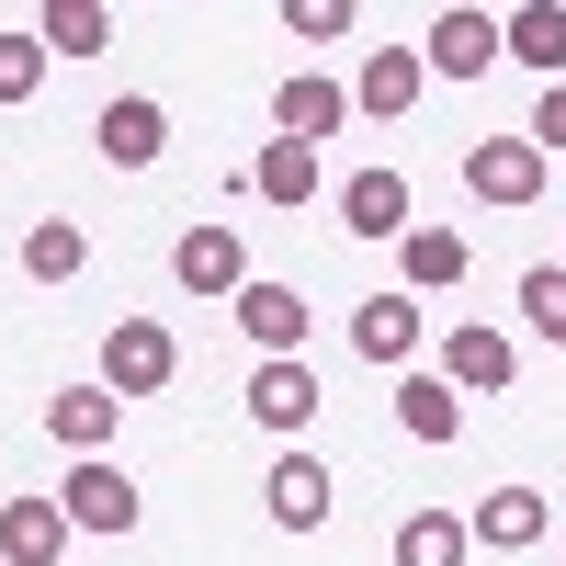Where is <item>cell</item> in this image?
<instances>
[{
    "instance_id": "cell-1",
    "label": "cell",
    "mask_w": 566,
    "mask_h": 566,
    "mask_svg": "<svg viewBox=\"0 0 566 566\" xmlns=\"http://www.w3.org/2000/svg\"><path fill=\"white\" fill-rule=\"evenodd\" d=\"M170 374H181V340H170L159 317H114L103 328V386L114 397H159Z\"/></svg>"
},
{
    "instance_id": "cell-2",
    "label": "cell",
    "mask_w": 566,
    "mask_h": 566,
    "mask_svg": "<svg viewBox=\"0 0 566 566\" xmlns=\"http://www.w3.org/2000/svg\"><path fill=\"white\" fill-rule=\"evenodd\" d=\"M464 193L476 205H544V148L533 136H476L464 148Z\"/></svg>"
},
{
    "instance_id": "cell-3",
    "label": "cell",
    "mask_w": 566,
    "mask_h": 566,
    "mask_svg": "<svg viewBox=\"0 0 566 566\" xmlns=\"http://www.w3.org/2000/svg\"><path fill=\"white\" fill-rule=\"evenodd\" d=\"M57 510H69V533H125V522H136V476H125V464H103V453H91V464H69Z\"/></svg>"
},
{
    "instance_id": "cell-4",
    "label": "cell",
    "mask_w": 566,
    "mask_h": 566,
    "mask_svg": "<svg viewBox=\"0 0 566 566\" xmlns=\"http://www.w3.org/2000/svg\"><path fill=\"white\" fill-rule=\"evenodd\" d=\"M170 272L193 283V295H250V250H239V227H181Z\"/></svg>"
},
{
    "instance_id": "cell-5",
    "label": "cell",
    "mask_w": 566,
    "mask_h": 566,
    "mask_svg": "<svg viewBox=\"0 0 566 566\" xmlns=\"http://www.w3.org/2000/svg\"><path fill=\"white\" fill-rule=\"evenodd\" d=\"M510 374H522V352H510L499 328H476V317H464L453 340H442V386H453V397H499Z\"/></svg>"
},
{
    "instance_id": "cell-6",
    "label": "cell",
    "mask_w": 566,
    "mask_h": 566,
    "mask_svg": "<svg viewBox=\"0 0 566 566\" xmlns=\"http://www.w3.org/2000/svg\"><path fill=\"white\" fill-rule=\"evenodd\" d=\"M91 148H103L114 170H148L170 148V114L148 103V91H125V103H103V125H91Z\"/></svg>"
},
{
    "instance_id": "cell-7",
    "label": "cell",
    "mask_w": 566,
    "mask_h": 566,
    "mask_svg": "<svg viewBox=\"0 0 566 566\" xmlns=\"http://www.w3.org/2000/svg\"><path fill=\"white\" fill-rule=\"evenodd\" d=\"M114 419H125V397L103 386V374H91V386H57V397H45V431H57V442H69L80 464L114 442Z\"/></svg>"
},
{
    "instance_id": "cell-8",
    "label": "cell",
    "mask_w": 566,
    "mask_h": 566,
    "mask_svg": "<svg viewBox=\"0 0 566 566\" xmlns=\"http://www.w3.org/2000/svg\"><path fill=\"white\" fill-rule=\"evenodd\" d=\"M239 328L261 340V363H306V295H295V283H250Z\"/></svg>"
},
{
    "instance_id": "cell-9",
    "label": "cell",
    "mask_w": 566,
    "mask_h": 566,
    "mask_svg": "<svg viewBox=\"0 0 566 566\" xmlns=\"http://www.w3.org/2000/svg\"><path fill=\"white\" fill-rule=\"evenodd\" d=\"M419 57H431L442 80H476V69H499V57H510V45H499V12H442Z\"/></svg>"
},
{
    "instance_id": "cell-10",
    "label": "cell",
    "mask_w": 566,
    "mask_h": 566,
    "mask_svg": "<svg viewBox=\"0 0 566 566\" xmlns=\"http://www.w3.org/2000/svg\"><path fill=\"white\" fill-rule=\"evenodd\" d=\"M419 91H431V57H419V45H374L363 80H352V103H363V114H408Z\"/></svg>"
},
{
    "instance_id": "cell-11",
    "label": "cell",
    "mask_w": 566,
    "mask_h": 566,
    "mask_svg": "<svg viewBox=\"0 0 566 566\" xmlns=\"http://www.w3.org/2000/svg\"><path fill=\"white\" fill-rule=\"evenodd\" d=\"M340 114H352V91H340V80H306V69H295V80L272 91V125L295 136V148H317V136H340Z\"/></svg>"
},
{
    "instance_id": "cell-12",
    "label": "cell",
    "mask_w": 566,
    "mask_h": 566,
    "mask_svg": "<svg viewBox=\"0 0 566 566\" xmlns=\"http://www.w3.org/2000/svg\"><path fill=\"white\" fill-rule=\"evenodd\" d=\"M0 555L12 566H57L69 555V510L57 499H0Z\"/></svg>"
},
{
    "instance_id": "cell-13",
    "label": "cell",
    "mask_w": 566,
    "mask_h": 566,
    "mask_svg": "<svg viewBox=\"0 0 566 566\" xmlns=\"http://www.w3.org/2000/svg\"><path fill=\"white\" fill-rule=\"evenodd\" d=\"M544 522H555V510H544L533 488H488L464 533H476V544H499V555H533V544H544Z\"/></svg>"
},
{
    "instance_id": "cell-14",
    "label": "cell",
    "mask_w": 566,
    "mask_h": 566,
    "mask_svg": "<svg viewBox=\"0 0 566 566\" xmlns=\"http://www.w3.org/2000/svg\"><path fill=\"white\" fill-rule=\"evenodd\" d=\"M340 216H352V239H408V181L397 170H352L340 181Z\"/></svg>"
},
{
    "instance_id": "cell-15",
    "label": "cell",
    "mask_w": 566,
    "mask_h": 566,
    "mask_svg": "<svg viewBox=\"0 0 566 566\" xmlns=\"http://www.w3.org/2000/svg\"><path fill=\"white\" fill-rule=\"evenodd\" d=\"M261 499H272V522H283V533H317V522H328V464H317V453H283Z\"/></svg>"
},
{
    "instance_id": "cell-16",
    "label": "cell",
    "mask_w": 566,
    "mask_h": 566,
    "mask_svg": "<svg viewBox=\"0 0 566 566\" xmlns=\"http://www.w3.org/2000/svg\"><path fill=\"white\" fill-rule=\"evenodd\" d=\"M250 419H261V431H306V419H317V374L306 363H261L250 374Z\"/></svg>"
},
{
    "instance_id": "cell-17",
    "label": "cell",
    "mask_w": 566,
    "mask_h": 566,
    "mask_svg": "<svg viewBox=\"0 0 566 566\" xmlns=\"http://www.w3.org/2000/svg\"><path fill=\"white\" fill-rule=\"evenodd\" d=\"M352 352H363L374 374H386V363H408V352H419V295H374V306L352 317Z\"/></svg>"
},
{
    "instance_id": "cell-18",
    "label": "cell",
    "mask_w": 566,
    "mask_h": 566,
    "mask_svg": "<svg viewBox=\"0 0 566 566\" xmlns=\"http://www.w3.org/2000/svg\"><path fill=\"white\" fill-rule=\"evenodd\" d=\"M499 45H510L522 69L566 80V0H533V12H510V23H499Z\"/></svg>"
},
{
    "instance_id": "cell-19",
    "label": "cell",
    "mask_w": 566,
    "mask_h": 566,
    "mask_svg": "<svg viewBox=\"0 0 566 566\" xmlns=\"http://www.w3.org/2000/svg\"><path fill=\"white\" fill-rule=\"evenodd\" d=\"M397 419H408V442H453L464 431V408H453L442 374H397Z\"/></svg>"
},
{
    "instance_id": "cell-20",
    "label": "cell",
    "mask_w": 566,
    "mask_h": 566,
    "mask_svg": "<svg viewBox=\"0 0 566 566\" xmlns=\"http://www.w3.org/2000/svg\"><path fill=\"white\" fill-rule=\"evenodd\" d=\"M250 193H261V205H306V193H317V148H295V136H272V148L250 159Z\"/></svg>"
},
{
    "instance_id": "cell-21",
    "label": "cell",
    "mask_w": 566,
    "mask_h": 566,
    "mask_svg": "<svg viewBox=\"0 0 566 566\" xmlns=\"http://www.w3.org/2000/svg\"><path fill=\"white\" fill-rule=\"evenodd\" d=\"M464 544H476V533H464L453 510H408V522H397V566H464Z\"/></svg>"
},
{
    "instance_id": "cell-22",
    "label": "cell",
    "mask_w": 566,
    "mask_h": 566,
    "mask_svg": "<svg viewBox=\"0 0 566 566\" xmlns=\"http://www.w3.org/2000/svg\"><path fill=\"white\" fill-rule=\"evenodd\" d=\"M34 45H45V57H91V45H114V12H103V0H57V12L34 23Z\"/></svg>"
},
{
    "instance_id": "cell-23",
    "label": "cell",
    "mask_w": 566,
    "mask_h": 566,
    "mask_svg": "<svg viewBox=\"0 0 566 566\" xmlns=\"http://www.w3.org/2000/svg\"><path fill=\"white\" fill-rule=\"evenodd\" d=\"M464 261H476V250H464L453 227H408V283H419V295H442V283H464Z\"/></svg>"
},
{
    "instance_id": "cell-24",
    "label": "cell",
    "mask_w": 566,
    "mask_h": 566,
    "mask_svg": "<svg viewBox=\"0 0 566 566\" xmlns=\"http://www.w3.org/2000/svg\"><path fill=\"white\" fill-rule=\"evenodd\" d=\"M80 261H91L80 227H23V272L34 283H80Z\"/></svg>"
},
{
    "instance_id": "cell-25",
    "label": "cell",
    "mask_w": 566,
    "mask_h": 566,
    "mask_svg": "<svg viewBox=\"0 0 566 566\" xmlns=\"http://www.w3.org/2000/svg\"><path fill=\"white\" fill-rule=\"evenodd\" d=\"M522 317L566 352V272H555V261H533V272H522Z\"/></svg>"
},
{
    "instance_id": "cell-26",
    "label": "cell",
    "mask_w": 566,
    "mask_h": 566,
    "mask_svg": "<svg viewBox=\"0 0 566 566\" xmlns=\"http://www.w3.org/2000/svg\"><path fill=\"white\" fill-rule=\"evenodd\" d=\"M45 91V45L34 34H0V103H34Z\"/></svg>"
},
{
    "instance_id": "cell-27",
    "label": "cell",
    "mask_w": 566,
    "mask_h": 566,
    "mask_svg": "<svg viewBox=\"0 0 566 566\" xmlns=\"http://www.w3.org/2000/svg\"><path fill=\"white\" fill-rule=\"evenodd\" d=\"M283 34H306V45L352 34V0H283Z\"/></svg>"
},
{
    "instance_id": "cell-28",
    "label": "cell",
    "mask_w": 566,
    "mask_h": 566,
    "mask_svg": "<svg viewBox=\"0 0 566 566\" xmlns=\"http://www.w3.org/2000/svg\"><path fill=\"white\" fill-rule=\"evenodd\" d=\"M522 136H533V148H544V159L566 148V80H544V103H533V125H522Z\"/></svg>"
}]
</instances>
